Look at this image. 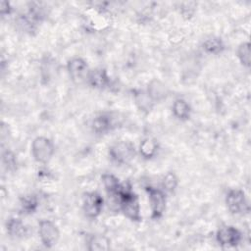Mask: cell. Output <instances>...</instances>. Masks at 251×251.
<instances>
[{
	"label": "cell",
	"instance_id": "cell-22",
	"mask_svg": "<svg viewBox=\"0 0 251 251\" xmlns=\"http://www.w3.org/2000/svg\"><path fill=\"white\" fill-rule=\"evenodd\" d=\"M177 184H178V178L177 176H176L175 173L173 172H169L163 178V181H162V185H163V188L167 191V192H174L176 187H177Z\"/></svg>",
	"mask_w": 251,
	"mask_h": 251
},
{
	"label": "cell",
	"instance_id": "cell-14",
	"mask_svg": "<svg viewBox=\"0 0 251 251\" xmlns=\"http://www.w3.org/2000/svg\"><path fill=\"white\" fill-rule=\"evenodd\" d=\"M172 110L174 116L179 121H187L190 118L191 108L189 104L181 98L175 100L172 106Z\"/></svg>",
	"mask_w": 251,
	"mask_h": 251
},
{
	"label": "cell",
	"instance_id": "cell-3",
	"mask_svg": "<svg viewBox=\"0 0 251 251\" xmlns=\"http://www.w3.org/2000/svg\"><path fill=\"white\" fill-rule=\"evenodd\" d=\"M54 151V144L48 137L37 136L31 143V154L37 163H48L52 158Z\"/></svg>",
	"mask_w": 251,
	"mask_h": 251
},
{
	"label": "cell",
	"instance_id": "cell-16",
	"mask_svg": "<svg viewBox=\"0 0 251 251\" xmlns=\"http://www.w3.org/2000/svg\"><path fill=\"white\" fill-rule=\"evenodd\" d=\"M158 150V143L154 138L146 137L144 138L139 145V152L141 156L145 159H151L154 157Z\"/></svg>",
	"mask_w": 251,
	"mask_h": 251
},
{
	"label": "cell",
	"instance_id": "cell-8",
	"mask_svg": "<svg viewBox=\"0 0 251 251\" xmlns=\"http://www.w3.org/2000/svg\"><path fill=\"white\" fill-rule=\"evenodd\" d=\"M241 232L232 226H225L218 229L216 239L224 247H234L241 241Z\"/></svg>",
	"mask_w": 251,
	"mask_h": 251
},
{
	"label": "cell",
	"instance_id": "cell-19",
	"mask_svg": "<svg viewBox=\"0 0 251 251\" xmlns=\"http://www.w3.org/2000/svg\"><path fill=\"white\" fill-rule=\"evenodd\" d=\"M38 200L37 197L33 194H29V195H25L24 197L21 198L20 201V206H21V210L25 213V214H32L34 213L37 208H38Z\"/></svg>",
	"mask_w": 251,
	"mask_h": 251
},
{
	"label": "cell",
	"instance_id": "cell-13",
	"mask_svg": "<svg viewBox=\"0 0 251 251\" xmlns=\"http://www.w3.org/2000/svg\"><path fill=\"white\" fill-rule=\"evenodd\" d=\"M101 178L107 194L117 199L123 186V184L119 181V178H117L115 176L111 174H104Z\"/></svg>",
	"mask_w": 251,
	"mask_h": 251
},
{
	"label": "cell",
	"instance_id": "cell-9",
	"mask_svg": "<svg viewBox=\"0 0 251 251\" xmlns=\"http://www.w3.org/2000/svg\"><path fill=\"white\" fill-rule=\"evenodd\" d=\"M67 70L73 81L79 83L88 75L87 63L81 58H73L67 64Z\"/></svg>",
	"mask_w": 251,
	"mask_h": 251
},
{
	"label": "cell",
	"instance_id": "cell-21",
	"mask_svg": "<svg viewBox=\"0 0 251 251\" xmlns=\"http://www.w3.org/2000/svg\"><path fill=\"white\" fill-rule=\"evenodd\" d=\"M147 92L149 93V95L152 97L154 101H159L160 99L166 96L165 86L160 81H156V80H154L150 84V86H148Z\"/></svg>",
	"mask_w": 251,
	"mask_h": 251
},
{
	"label": "cell",
	"instance_id": "cell-24",
	"mask_svg": "<svg viewBox=\"0 0 251 251\" xmlns=\"http://www.w3.org/2000/svg\"><path fill=\"white\" fill-rule=\"evenodd\" d=\"M0 12H1V15L2 16H5V15H9L11 13V6H10V3L7 2V1H2L1 4H0Z\"/></svg>",
	"mask_w": 251,
	"mask_h": 251
},
{
	"label": "cell",
	"instance_id": "cell-4",
	"mask_svg": "<svg viewBox=\"0 0 251 251\" xmlns=\"http://www.w3.org/2000/svg\"><path fill=\"white\" fill-rule=\"evenodd\" d=\"M226 204L233 215H242L249 212V204L245 193L240 189H230L226 196Z\"/></svg>",
	"mask_w": 251,
	"mask_h": 251
},
{
	"label": "cell",
	"instance_id": "cell-17",
	"mask_svg": "<svg viewBox=\"0 0 251 251\" xmlns=\"http://www.w3.org/2000/svg\"><path fill=\"white\" fill-rule=\"evenodd\" d=\"M134 100L137 105V107L144 112H149L153 106L155 101L152 99V97L149 95L147 91H136L134 93Z\"/></svg>",
	"mask_w": 251,
	"mask_h": 251
},
{
	"label": "cell",
	"instance_id": "cell-10",
	"mask_svg": "<svg viewBox=\"0 0 251 251\" xmlns=\"http://www.w3.org/2000/svg\"><path fill=\"white\" fill-rule=\"evenodd\" d=\"M86 79L89 85L96 89H104L110 84V77L107 71L103 68H96L89 71Z\"/></svg>",
	"mask_w": 251,
	"mask_h": 251
},
{
	"label": "cell",
	"instance_id": "cell-15",
	"mask_svg": "<svg viewBox=\"0 0 251 251\" xmlns=\"http://www.w3.org/2000/svg\"><path fill=\"white\" fill-rule=\"evenodd\" d=\"M87 245L89 251H105L110 249V240L104 235L95 234L90 236Z\"/></svg>",
	"mask_w": 251,
	"mask_h": 251
},
{
	"label": "cell",
	"instance_id": "cell-20",
	"mask_svg": "<svg viewBox=\"0 0 251 251\" xmlns=\"http://www.w3.org/2000/svg\"><path fill=\"white\" fill-rule=\"evenodd\" d=\"M236 54H237V58L240 61V63L244 67L249 68L250 67V44H249V42H242L241 44H239Z\"/></svg>",
	"mask_w": 251,
	"mask_h": 251
},
{
	"label": "cell",
	"instance_id": "cell-23",
	"mask_svg": "<svg viewBox=\"0 0 251 251\" xmlns=\"http://www.w3.org/2000/svg\"><path fill=\"white\" fill-rule=\"evenodd\" d=\"M2 161L7 170L15 171L17 169V158L12 151L5 150L2 153Z\"/></svg>",
	"mask_w": 251,
	"mask_h": 251
},
{
	"label": "cell",
	"instance_id": "cell-2",
	"mask_svg": "<svg viewBox=\"0 0 251 251\" xmlns=\"http://www.w3.org/2000/svg\"><path fill=\"white\" fill-rule=\"evenodd\" d=\"M135 147L130 141H117L109 148L111 160L118 165L128 164L135 157Z\"/></svg>",
	"mask_w": 251,
	"mask_h": 251
},
{
	"label": "cell",
	"instance_id": "cell-5",
	"mask_svg": "<svg viewBox=\"0 0 251 251\" xmlns=\"http://www.w3.org/2000/svg\"><path fill=\"white\" fill-rule=\"evenodd\" d=\"M146 192L148 194L150 208H151V217L152 219H159L163 216L166 209V194L162 189L155 188L152 186L146 187Z\"/></svg>",
	"mask_w": 251,
	"mask_h": 251
},
{
	"label": "cell",
	"instance_id": "cell-12",
	"mask_svg": "<svg viewBox=\"0 0 251 251\" xmlns=\"http://www.w3.org/2000/svg\"><path fill=\"white\" fill-rule=\"evenodd\" d=\"M91 126L93 131L96 133H106L114 127L113 118L107 113L100 114L93 119Z\"/></svg>",
	"mask_w": 251,
	"mask_h": 251
},
{
	"label": "cell",
	"instance_id": "cell-7",
	"mask_svg": "<svg viewBox=\"0 0 251 251\" xmlns=\"http://www.w3.org/2000/svg\"><path fill=\"white\" fill-rule=\"evenodd\" d=\"M103 198L97 192H86L82 197V209L86 217L97 218L103 208Z\"/></svg>",
	"mask_w": 251,
	"mask_h": 251
},
{
	"label": "cell",
	"instance_id": "cell-18",
	"mask_svg": "<svg viewBox=\"0 0 251 251\" xmlns=\"http://www.w3.org/2000/svg\"><path fill=\"white\" fill-rule=\"evenodd\" d=\"M225 48L226 47H225L224 41L217 36L209 37L203 42V49L209 54H213V55L220 54L225 50Z\"/></svg>",
	"mask_w": 251,
	"mask_h": 251
},
{
	"label": "cell",
	"instance_id": "cell-6",
	"mask_svg": "<svg viewBox=\"0 0 251 251\" xmlns=\"http://www.w3.org/2000/svg\"><path fill=\"white\" fill-rule=\"evenodd\" d=\"M38 234L42 244L46 248L53 247L60 236L57 226L49 220H41L38 223Z\"/></svg>",
	"mask_w": 251,
	"mask_h": 251
},
{
	"label": "cell",
	"instance_id": "cell-11",
	"mask_svg": "<svg viewBox=\"0 0 251 251\" xmlns=\"http://www.w3.org/2000/svg\"><path fill=\"white\" fill-rule=\"evenodd\" d=\"M7 233L12 238H23L27 234V227L22 220L12 217L6 223Z\"/></svg>",
	"mask_w": 251,
	"mask_h": 251
},
{
	"label": "cell",
	"instance_id": "cell-1",
	"mask_svg": "<svg viewBox=\"0 0 251 251\" xmlns=\"http://www.w3.org/2000/svg\"><path fill=\"white\" fill-rule=\"evenodd\" d=\"M117 201L119 202L121 211L127 219L133 222L141 221L138 196L132 192L129 186L123 184L122 189L117 197Z\"/></svg>",
	"mask_w": 251,
	"mask_h": 251
}]
</instances>
